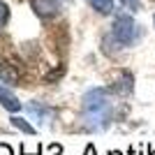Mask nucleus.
<instances>
[{"mask_svg":"<svg viewBox=\"0 0 155 155\" xmlns=\"http://www.w3.org/2000/svg\"><path fill=\"white\" fill-rule=\"evenodd\" d=\"M7 21H9V7H7V2L0 0V30L7 26Z\"/></svg>","mask_w":155,"mask_h":155,"instance_id":"9d476101","label":"nucleus"},{"mask_svg":"<svg viewBox=\"0 0 155 155\" xmlns=\"http://www.w3.org/2000/svg\"><path fill=\"white\" fill-rule=\"evenodd\" d=\"M0 155H14V153H12V148H9L7 143H0Z\"/></svg>","mask_w":155,"mask_h":155,"instance_id":"9b49d317","label":"nucleus"},{"mask_svg":"<svg viewBox=\"0 0 155 155\" xmlns=\"http://www.w3.org/2000/svg\"><path fill=\"white\" fill-rule=\"evenodd\" d=\"M148 155H155V148H148Z\"/></svg>","mask_w":155,"mask_h":155,"instance_id":"ddd939ff","label":"nucleus"},{"mask_svg":"<svg viewBox=\"0 0 155 155\" xmlns=\"http://www.w3.org/2000/svg\"><path fill=\"white\" fill-rule=\"evenodd\" d=\"M120 5H123L127 12H141V9H143L141 0H120Z\"/></svg>","mask_w":155,"mask_h":155,"instance_id":"1a4fd4ad","label":"nucleus"},{"mask_svg":"<svg viewBox=\"0 0 155 155\" xmlns=\"http://www.w3.org/2000/svg\"><path fill=\"white\" fill-rule=\"evenodd\" d=\"M0 79L5 84H16L19 81V77L12 72V65H5V63H0Z\"/></svg>","mask_w":155,"mask_h":155,"instance_id":"0eeeda50","label":"nucleus"},{"mask_svg":"<svg viewBox=\"0 0 155 155\" xmlns=\"http://www.w3.org/2000/svg\"><path fill=\"white\" fill-rule=\"evenodd\" d=\"M84 125L91 132H102L114 120V102L107 88H93L84 95Z\"/></svg>","mask_w":155,"mask_h":155,"instance_id":"f257e3e1","label":"nucleus"},{"mask_svg":"<svg viewBox=\"0 0 155 155\" xmlns=\"http://www.w3.org/2000/svg\"><path fill=\"white\" fill-rule=\"evenodd\" d=\"M111 37L120 46H132L141 39V26L130 14H116L114 26H111Z\"/></svg>","mask_w":155,"mask_h":155,"instance_id":"f03ea898","label":"nucleus"},{"mask_svg":"<svg viewBox=\"0 0 155 155\" xmlns=\"http://www.w3.org/2000/svg\"><path fill=\"white\" fill-rule=\"evenodd\" d=\"M30 7L35 9L37 16H42V19L56 16V14L60 12V2L58 0H30Z\"/></svg>","mask_w":155,"mask_h":155,"instance_id":"7ed1b4c3","label":"nucleus"},{"mask_svg":"<svg viewBox=\"0 0 155 155\" xmlns=\"http://www.w3.org/2000/svg\"><path fill=\"white\" fill-rule=\"evenodd\" d=\"M12 120V125L16 130H21V132H26V134H35V127H32L28 120H23V118H19V116H14V118H9Z\"/></svg>","mask_w":155,"mask_h":155,"instance_id":"6e6552de","label":"nucleus"},{"mask_svg":"<svg viewBox=\"0 0 155 155\" xmlns=\"http://www.w3.org/2000/svg\"><path fill=\"white\" fill-rule=\"evenodd\" d=\"M88 5L100 14H111L114 12V0H88Z\"/></svg>","mask_w":155,"mask_h":155,"instance_id":"423d86ee","label":"nucleus"},{"mask_svg":"<svg viewBox=\"0 0 155 155\" xmlns=\"http://www.w3.org/2000/svg\"><path fill=\"white\" fill-rule=\"evenodd\" d=\"M0 104H2L7 111H12V114L21 111V102L16 100V95H14L9 88H2V86H0Z\"/></svg>","mask_w":155,"mask_h":155,"instance_id":"20e7f679","label":"nucleus"},{"mask_svg":"<svg viewBox=\"0 0 155 155\" xmlns=\"http://www.w3.org/2000/svg\"><path fill=\"white\" fill-rule=\"evenodd\" d=\"M28 114L35 116L39 123H49V118H51V109L44 107L42 102H30V104H28Z\"/></svg>","mask_w":155,"mask_h":155,"instance_id":"39448f33","label":"nucleus"},{"mask_svg":"<svg viewBox=\"0 0 155 155\" xmlns=\"http://www.w3.org/2000/svg\"><path fill=\"white\" fill-rule=\"evenodd\" d=\"M84 155H97L95 153V146H93V143H88V146H86V153Z\"/></svg>","mask_w":155,"mask_h":155,"instance_id":"f8f14e48","label":"nucleus"},{"mask_svg":"<svg viewBox=\"0 0 155 155\" xmlns=\"http://www.w3.org/2000/svg\"><path fill=\"white\" fill-rule=\"evenodd\" d=\"M153 21H155V16H153Z\"/></svg>","mask_w":155,"mask_h":155,"instance_id":"2eb2a0df","label":"nucleus"},{"mask_svg":"<svg viewBox=\"0 0 155 155\" xmlns=\"http://www.w3.org/2000/svg\"><path fill=\"white\" fill-rule=\"evenodd\" d=\"M109 155H120V153H114V150H111V153H109Z\"/></svg>","mask_w":155,"mask_h":155,"instance_id":"4468645a","label":"nucleus"}]
</instances>
